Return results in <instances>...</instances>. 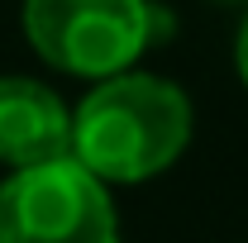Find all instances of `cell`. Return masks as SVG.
<instances>
[{
    "instance_id": "6da1fadb",
    "label": "cell",
    "mask_w": 248,
    "mask_h": 243,
    "mask_svg": "<svg viewBox=\"0 0 248 243\" xmlns=\"http://www.w3.org/2000/svg\"><path fill=\"white\" fill-rule=\"evenodd\" d=\"M196 129L191 95L153 72H120L95 81L72 105V162L95 182L134 186L182 162Z\"/></svg>"
},
{
    "instance_id": "5b68a950",
    "label": "cell",
    "mask_w": 248,
    "mask_h": 243,
    "mask_svg": "<svg viewBox=\"0 0 248 243\" xmlns=\"http://www.w3.org/2000/svg\"><path fill=\"white\" fill-rule=\"evenodd\" d=\"M234 72H239V81L248 86V15L239 19V33H234Z\"/></svg>"
},
{
    "instance_id": "277c9868",
    "label": "cell",
    "mask_w": 248,
    "mask_h": 243,
    "mask_svg": "<svg viewBox=\"0 0 248 243\" xmlns=\"http://www.w3.org/2000/svg\"><path fill=\"white\" fill-rule=\"evenodd\" d=\"M72 157V110L48 81L0 76V167L29 172Z\"/></svg>"
},
{
    "instance_id": "7a4b0ae2",
    "label": "cell",
    "mask_w": 248,
    "mask_h": 243,
    "mask_svg": "<svg viewBox=\"0 0 248 243\" xmlns=\"http://www.w3.org/2000/svg\"><path fill=\"white\" fill-rule=\"evenodd\" d=\"M24 38L53 72L81 81H110L134 72L143 48L157 38L153 0H24Z\"/></svg>"
},
{
    "instance_id": "3957f363",
    "label": "cell",
    "mask_w": 248,
    "mask_h": 243,
    "mask_svg": "<svg viewBox=\"0 0 248 243\" xmlns=\"http://www.w3.org/2000/svg\"><path fill=\"white\" fill-rule=\"evenodd\" d=\"M0 243H120L110 186L72 157L0 182Z\"/></svg>"
}]
</instances>
